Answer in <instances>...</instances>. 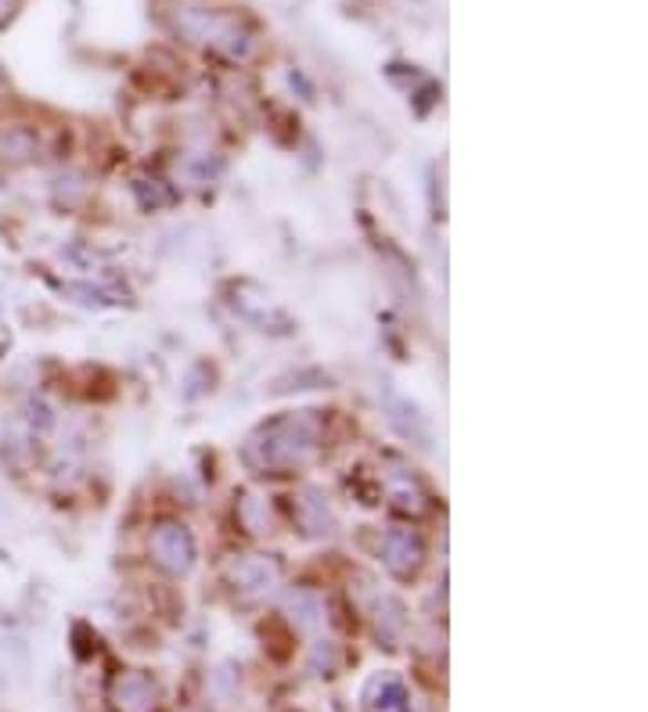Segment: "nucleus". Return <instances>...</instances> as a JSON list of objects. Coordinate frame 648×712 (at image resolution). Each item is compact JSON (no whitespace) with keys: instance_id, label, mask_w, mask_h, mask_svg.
Wrapping results in <instances>:
<instances>
[{"instance_id":"f257e3e1","label":"nucleus","mask_w":648,"mask_h":712,"mask_svg":"<svg viewBox=\"0 0 648 712\" xmlns=\"http://www.w3.org/2000/svg\"><path fill=\"white\" fill-rule=\"evenodd\" d=\"M313 450H317L313 417L288 414V417L270 421V425H264L253 435L249 446H245V461L259 472H288V468L307 464Z\"/></svg>"},{"instance_id":"f03ea898","label":"nucleus","mask_w":648,"mask_h":712,"mask_svg":"<svg viewBox=\"0 0 648 712\" xmlns=\"http://www.w3.org/2000/svg\"><path fill=\"white\" fill-rule=\"evenodd\" d=\"M152 558L158 569H166L169 576H187L195 565V540L192 533L177 522H163L155 533H152Z\"/></svg>"},{"instance_id":"7ed1b4c3","label":"nucleus","mask_w":648,"mask_h":712,"mask_svg":"<svg viewBox=\"0 0 648 712\" xmlns=\"http://www.w3.org/2000/svg\"><path fill=\"white\" fill-rule=\"evenodd\" d=\"M230 584H235V590L245 601H264L267 594H274L281 584V565L274 558H264V555L241 558V561L230 565Z\"/></svg>"},{"instance_id":"20e7f679","label":"nucleus","mask_w":648,"mask_h":712,"mask_svg":"<svg viewBox=\"0 0 648 712\" xmlns=\"http://www.w3.org/2000/svg\"><path fill=\"white\" fill-rule=\"evenodd\" d=\"M109 699H112L115 712H155L158 684L144 670H130V673H120L112 680Z\"/></svg>"},{"instance_id":"39448f33","label":"nucleus","mask_w":648,"mask_h":712,"mask_svg":"<svg viewBox=\"0 0 648 712\" xmlns=\"http://www.w3.org/2000/svg\"><path fill=\"white\" fill-rule=\"evenodd\" d=\"M379 555H382V565L389 572H393L397 579H408L418 572V565H422V540L411 533V529H389L382 536V547H379Z\"/></svg>"},{"instance_id":"423d86ee","label":"nucleus","mask_w":648,"mask_h":712,"mask_svg":"<svg viewBox=\"0 0 648 712\" xmlns=\"http://www.w3.org/2000/svg\"><path fill=\"white\" fill-rule=\"evenodd\" d=\"M364 709L368 712H411L408 691H403V684L393 673H382L364 688Z\"/></svg>"},{"instance_id":"0eeeda50","label":"nucleus","mask_w":648,"mask_h":712,"mask_svg":"<svg viewBox=\"0 0 648 712\" xmlns=\"http://www.w3.org/2000/svg\"><path fill=\"white\" fill-rule=\"evenodd\" d=\"M296 522H299L307 536H328L331 529H336V518H331L325 497H321V493H313V489L302 493V497L296 501Z\"/></svg>"},{"instance_id":"6e6552de","label":"nucleus","mask_w":648,"mask_h":712,"mask_svg":"<svg viewBox=\"0 0 648 712\" xmlns=\"http://www.w3.org/2000/svg\"><path fill=\"white\" fill-rule=\"evenodd\" d=\"M385 493H389V501L400 507V512H411V515L425 512V493L411 478V472H389L385 475Z\"/></svg>"},{"instance_id":"1a4fd4ad","label":"nucleus","mask_w":648,"mask_h":712,"mask_svg":"<svg viewBox=\"0 0 648 712\" xmlns=\"http://www.w3.org/2000/svg\"><path fill=\"white\" fill-rule=\"evenodd\" d=\"M0 155H4V163H14V166L29 163V158L37 155V134L25 126H8L4 134H0Z\"/></svg>"},{"instance_id":"9d476101","label":"nucleus","mask_w":648,"mask_h":712,"mask_svg":"<svg viewBox=\"0 0 648 712\" xmlns=\"http://www.w3.org/2000/svg\"><path fill=\"white\" fill-rule=\"evenodd\" d=\"M292 612L299 616V627H317V622H321V601H317L313 594H296V598H292Z\"/></svg>"},{"instance_id":"9b49d317","label":"nucleus","mask_w":648,"mask_h":712,"mask_svg":"<svg viewBox=\"0 0 648 712\" xmlns=\"http://www.w3.org/2000/svg\"><path fill=\"white\" fill-rule=\"evenodd\" d=\"M155 187L148 192V187H141L137 184V192H141V198H144V206H163V202H169V192H163V180H152Z\"/></svg>"},{"instance_id":"f8f14e48","label":"nucleus","mask_w":648,"mask_h":712,"mask_svg":"<svg viewBox=\"0 0 648 712\" xmlns=\"http://www.w3.org/2000/svg\"><path fill=\"white\" fill-rule=\"evenodd\" d=\"M4 14H8V4H4V0H0V19H4Z\"/></svg>"}]
</instances>
